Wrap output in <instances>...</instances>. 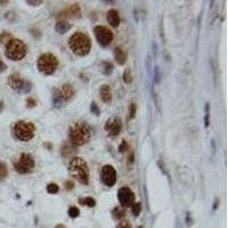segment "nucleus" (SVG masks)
I'll return each instance as SVG.
<instances>
[{"mask_svg": "<svg viewBox=\"0 0 228 228\" xmlns=\"http://www.w3.org/2000/svg\"><path fill=\"white\" fill-rule=\"evenodd\" d=\"M34 125L30 122H26V121H18L14 124V135L17 139L23 140V142H28L32 139V137L34 136Z\"/></svg>", "mask_w": 228, "mask_h": 228, "instance_id": "nucleus-5", "label": "nucleus"}, {"mask_svg": "<svg viewBox=\"0 0 228 228\" xmlns=\"http://www.w3.org/2000/svg\"><path fill=\"white\" fill-rule=\"evenodd\" d=\"M80 214V210L77 207H71L69 209V216L71 218H77Z\"/></svg>", "mask_w": 228, "mask_h": 228, "instance_id": "nucleus-24", "label": "nucleus"}, {"mask_svg": "<svg viewBox=\"0 0 228 228\" xmlns=\"http://www.w3.org/2000/svg\"><path fill=\"white\" fill-rule=\"evenodd\" d=\"M102 180L103 183L107 186V187H112L115 181H116V172H115V169L112 167V165H109L106 164L103 167L102 169Z\"/></svg>", "mask_w": 228, "mask_h": 228, "instance_id": "nucleus-10", "label": "nucleus"}, {"mask_svg": "<svg viewBox=\"0 0 228 228\" xmlns=\"http://www.w3.org/2000/svg\"><path fill=\"white\" fill-rule=\"evenodd\" d=\"M69 45L71 50L78 56H86L90 51L91 41L86 33L77 32L70 38Z\"/></svg>", "mask_w": 228, "mask_h": 228, "instance_id": "nucleus-2", "label": "nucleus"}, {"mask_svg": "<svg viewBox=\"0 0 228 228\" xmlns=\"http://www.w3.org/2000/svg\"><path fill=\"white\" fill-rule=\"evenodd\" d=\"M47 192L49 194H56L58 192V185H56V184H49V185L47 186Z\"/></svg>", "mask_w": 228, "mask_h": 228, "instance_id": "nucleus-25", "label": "nucleus"}, {"mask_svg": "<svg viewBox=\"0 0 228 228\" xmlns=\"http://www.w3.org/2000/svg\"><path fill=\"white\" fill-rule=\"evenodd\" d=\"M73 187H74V185H73L72 181H67V183H66V188L67 189H72Z\"/></svg>", "mask_w": 228, "mask_h": 228, "instance_id": "nucleus-37", "label": "nucleus"}, {"mask_svg": "<svg viewBox=\"0 0 228 228\" xmlns=\"http://www.w3.org/2000/svg\"><path fill=\"white\" fill-rule=\"evenodd\" d=\"M6 4H8V1H0V5H6Z\"/></svg>", "mask_w": 228, "mask_h": 228, "instance_id": "nucleus-38", "label": "nucleus"}, {"mask_svg": "<svg viewBox=\"0 0 228 228\" xmlns=\"http://www.w3.org/2000/svg\"><path fill=\"white\" fill-rule=\"evenodd\" d=\"M121 128H122V123L119 118H111L105 123V130L111 136H118L121 131Z\"/></svg>", "mask_w": 228, "mask_h": 228, "instance_id": "nucleus-12", "label": "nucleus"}, {"mask_svg": "<svg viewBox=\"0 0 228 228\" xmlns=\"http://www.w3.org/2000/svg\"><path fill=\"white\" fill-rule=\"evenodd\" d=\"M139 228H143V227H139Z\"/></svg>", "mask_w": 228, "mask_h": 228, "instance_id": "nucleus-40", "label": "nucleus"}, {"mask_svg": "<svg viewBox=\"0 0 228 228\" xmlns=\"http://www.w3.org/2000/svg\"><path fill=\"white\" fill-rule=\"evenodd\" d=\"M102 71H103L104 74L109 75L113 71V64L109 63V62H103L102 63Z\"/></svg>", "mask_w": 228, "mask_h": 228, "instance_id": "nucleus-20", "label": "nucleus"}, {"mask_svg": "<svg viewBox=\"0 0 228 228\" xmlns=\"http://www.w3.org/2000/svg\"><path fill=\"white\" fill-rule=\"evenodd\" d=\"M95 35H96V39L99 42V45L106 47L111 44V41L113 39V33L103 25H97L95 28Z\"/></svg>", "mask_w": 228, "mask_h": 228, "instance_id": "nucleus-8", "label": "nucleus"}, {"mask_svg": "<svg viewBox=\"0 0 228 228\" xmlns=\"http://www.w3.org/2000/svg\"><path fill=\"white\" fill-rule=\"evenodd\" d=\"M136 113V104L130 105V118H134Z\"/></svg>", "mask_w": 228, "mask_h": 228, "instance_id": "nucleus-32", "label": "nucleus"}, {"mask_svg": "<svg viewBox=\"0 0 228 228\" xmlns=\"http://www.w3.org/2000/svg\"><path fill=\"white\" fill-rule=\"evenodd\" d=\"M70 174L79 183L87 185L89 181V170L86 161L81 158H73L69 164Z\"/></svg>", "mask_w": 228, "mask_h": 228, "instance_id": "nucleus-3", "label": "nucleus"}, {"mask_svg": "<svg viewBox=\"0 0 228 228\" xmlns=\"http://www.w3.org/2000/svg\"><path fill=\"white\" fill-rule=\"evenodd\" d=\"M99 94H100V98L104 103H109L112 100V90L109 84H103L99 89Z\"/></svg>", "mask_w": 228, "mask_h": 228, "instance_id": "nucleus-15", "label": "nucleus"}, {"mask_svg": "<svg viewBox=\"0 0 228 228\" xmlns=\"http://www.w3.org/2000/svg\"><path fill=\"white\" fill-rule=\"evenodd\" d=\"M28 48L20 39H10L6 45V56L13 60H20L25 56Z\"/></svg>", "mask_w": 228, "mask_h": 228, "instance_id": "nucleus-4", "label": "nucleus"}, {"mask_svg": "<svg viewBox=\"0 0 228 228\" xmlns=\"http://www.w3.org/2000/svg\"><path fill=\"white\" fill-rule=\"evenodd\" d=\"M140 211H142V205H140V203L132 204V213H134L135 216H139Z\"/></svg>", "mask_w": 228, "mask_h": 228, "instance_id": "nucleus-27", "label": "nucleus"}, {"mask_svg": "<svg viewBox=\"0 0 228 228\" xmlns=\"http://www.w3.org/2000/svg\"><path fill=\"white\" fill-rule=\"evenodd\" d=\"M35 105H37V102H35L33 98L26 99V106H28V107H34Z\"/></svg>", "mask_w": 228, "mask_h": 228, "instance_id": "nucleus-29", "label": "nucleus"}, {"mask_svg": "<svg viewBox=\"0 0 228 228\" xmlns=\"http://www.w3.org/2000/svg\"><path fill=\"white\" fill-rule=\"evenodd\" d=\"M8 83H9L11 89L17 90V91H28V90H30L29 88H26V82L22 79V77L18 73L10 74L9 78H8Z\"/></svg>", "mask_w": 228, "mask_h": 228, "instance_id": "nucleus-11", "label": "nucleus"}, {"mask_svg": "<svg viewBox=\"0 0 228 228\" xmlns=\"http://www.w3.org/2000/svg\"><path fill=\"white\" fill-rule=\"evenodd\" d=\"M34 167V160L30 154H22L20 160L15 163V169L20 174H28L31 172Z\"/></svg>", "mask_w": 228, "mask_h": 228, "instance_id": "nucleus-7", "label": "nucleus"}, {"mask_svg": "<svg viewBox=\"0 0 228 228\" xmlns=\"http://www.w3.org/2000/svg\"><path fill=\"white\" fill-rule=\"evenodd\" d=\"M70 143L74 146H82L89 142L91 137V128L84 122H75L70 127Z\"/></svg>", "mask_w": 228, "mask_h": 228, "instance_id": "nucleus-1", "label": "nucleus"}, {"mask_svg": "<svg viewBox=\"0 0 228 228\" xmlns=\"http://www.w3.org/2000/svg\"><path fill=\"white\" fill-rule=\"evenodd\" d=\"M209 125V104L205 106V127Z\"/></svg>", "mask_w": 228, "mask_h": 228, "instance_id": "nucleus-31", "label": "nucleus"}, {"mask_svg": "<svg viewBox=\"0 0 228 228\" xmlns=\"http://www.w3.org/2000/svg\"><path fill=\"white\" fill-rule=\"evenodd\" d=\"M123 81L125 83H130L132 81V74H131V71L129 69H127L123 73Z\"/></svg>", "mask_w": 228, "mask_h": 228, "instance_id": "nucleus-23", "label": "nucleus"}, {"mask_svg": "<svg viewBox=\"0 0 228 228\" xmlns=\"http://www.w3.org/2000/svg\"><path fill=\"white\" fill-rule=\"evenodd\" d=\"M160 78H161V75H160L159 67H155V82H159Z\"/></svg>", "mask_w": 228, "mask_h": 228, "instance_id": "nucleus-34", "label": "nucleus"}, {"mask_svg": "<svg viewBox=\"0 0 228 228\" xmlns=\"http://www.w3.org/2000/svg\"><path fill=\"white\" fill-rule=\"evenodd\" d=\"M113 214H114V218H123L124 216H125V211H124V209L122 208H115L113 210Z\"/></svg>", "mask_w": 228, "mask_h": 228, "instance_id": "nucleus-22", "label": "nucleus"}, {"mask_svg": "<svg viewBox=\"0 0 228 228\" xmlns=\"http://www.w3.org/2000/svg\"><path fill=\"white\" fill-rule=\"evenodd\" d=\"M114 58L119 65H123L127 62V53L121 47H116L114 49Z\"/></svg>", "mask_w": 228, "mask_h": 228, "instance_id": "nucleus-17", "label": "nucleus"}, {"mask_svg": "<svg viewBox=\"0 0 228 228\" xmlns=\"http://www.w3.org/2000/svg\"><path fill=\"white\" fill-rule=\"evenodd\" d=\"M106 18H107V22H109L113 28H118V26H119L120 16H119V13L115 9L109 10V11H107V15H106Z\"/></svg>", "mask_w": 228, "mask_h": 228, "instance_id": "nucleus-16", "label": "nucleus"}, {"mask_svg": "<svg viewBox=\"0 0 228 228\" xmlns=\"http://www.w3.org/2000/svg\"><path fill=\"white\" fill-rule=\"evenodd\" d=\"M55 29H56V31L60 34H64V33H66L71 29V23L66 22V21H60V22H57Z\"/></svg>", "mask_w": 228, "mask_h": 228, "instance_id": "nucleus-19", "label": "nucleus"}, {"mask_svg": "<svg viewBox=\"0 0 228 228\" xmlns=\"http://www.w3.org/2000/svg\"><path fill=\"white\" fill-rule=\"evenodd\" d=\"M79 203L82 204V205H87V207H95V202L94 198L91 197H84V198H80L79 200Z\"/></svg>", "mask_w": 228, "mask_h": 228, "instance_id": "nucleus-21", "label": "nucleus"}, {"mask_svg": "<svg viewBox=\"0 0 228 228\" xmlns=\"http://www.w3.org/2000/svg\"><path fill=\"white\" fill-rule=\"evenodd\" d=\"M81 14V9H80V6L78 4L70 6L69 8L64 9L63 11H60V14L57 15L58 18H78L80 17Z\"/></svg>", "mask_w": 228, "mask_h": 228, "instance_id": "nucleus-13", "label": "nucleus"}, {"mask_svg": "<svg viewBox=\"0 0 228 228\" xmlns=\"http://www.w3.org/2000/svg\"><path fill=\"white\" fill-rule=\"evenodd\" d=\"M42 1H26V4H30V5H32V6H38V5H40Z\"/></svg>", "mask_w": 228, "mask_h": 228, "instance_id": "nucleus-35", "label": "nucleus"}, {"mask_svg": "<svg viewBox=\"0 0 228 228\" xmlns=\"http://www.w3.org/2000/svg\"><path fill=\"white\" fill-rule=\"evenodd\" d=\"M119 151L121 152V153H123V152H125V151H128V144H127L125 140H122V144L120 145Z\"/></svg>", "mask_w": 228, "mask_h": 228, "instance_id": "nucleus-28", "label": "nucleus"}, {"mask_svg": "<svg viewBox=\"0 0 228 228\" xmlns=\"http://www.w3.org/2000/svg\"><path fill=\"white\" fill-rule=\"evenodd\" d=\"M57 228H64V226H62V225H60V226H57Z\"/></svg>", "mask_w": 228, "mask_h": 228, "instance_id": "nucleus-39", "label": "nucleus"}, {"mask_svg": "<svg viewBox=\"0 0 228 228\" xmlns=\"http://www.w3.org/2000/svg\"><path fill=\"white\" fill-rule=\"evenodd\" d=\"M6 176H7V168H6L5 164L0 162V180L5 178Z\"/></svg>", "mask_w": 228, "mask_h": 228, "instance_id": "nucleus-26", "label": "nucleus"}, {"mask_svg": "<svg viewBox=\"0 0 228 228\" xmlns=\"http://www.w3.org/2000/svg\"><path fill=\"white\" fill-rule=\"evenodd\" d=\"M118 198L122 207H132L135 203V194L129 187H122L118 192Z\"/></svg>", "mask_w": 228, "mask_h": 228, "instance_id": "nucleus-9", "label": "nucleus"}, {"mask_svg": "<svg viewBox=\"0 0 228 228\" xmlns=\"http://www.w3.org/2000/svg\"><path fill=\"white\" fill-rule=\"evenodd\" d=\"M119 228H131V225L128 221H123L119 225Z\"/></svg>", "mask_w": 228, "mask_h": 228, "instance_id": "nucleus-33", "label": "nucleus"}, {"mask_svg": "<svg viewBox=\"0 0 228 228\" xmlns=\"http://www.w3.org/2000/svg\"><path fill=\"white\" fill-rule=\"evenodd\" d=\"M77 153V147L71 143H65L62 147V155L65 158H72Z\"/></svg>", "mask_w": 228, "mask_h": 228, "instance_id": "nucleus-18", "label": "nucleus"}, {"mask_svg": "<svg viewBox=\"0 0 228 228\" xmlns=\"http://www.w3.org/2000/svg\"><path fill=\"white\" fill-rule=\"evenodd\" d=\"M5 70H6V64L0 60V72H4Z\"/></svg>", "mask_w": 228, "mask_h": 228, "instance_id": "nucleus-36", "label": "nucleus"}, {"mask_svg": "<svg viewBox=\"0 0 228 228\" xmlns=\"http://www.w3.org/2000/svg\"><path fill=\"white\" fill-rule=\"evenodd\" d=\"M58 67V60L53 54H42L38 60V69L44 74H53Z\"/></svg>", "mask_w": 228, "mask_h": 228, "instance_id": "nucleus-6", "label": "nucleus"}, {"mask_svg": "<svg viewBox=\"0 0 228 228\" xmlns=\"http://www.w3.org/2000/svg\"><path fill=\"white\" fill-rule=\"evenodd\" d=\"M90 109H91V112H93V113H95V114H96V115H98V114H99L98 106H97V104H96V103H91V106H90Z\"/></svg>", "mask_w": 228, "mask_h": 228, "instance_id": "nucleus-30", "label": "nucleus"}, {"mask_svg": "<svg viewBox=\"0 0 228 228\" xmlns=\"http://www.w3.org/2000/svg\"><path fill=\"white\" fill-rule=\"evenodd\" d=\"M56 94L58 95V96H60V97L63 99V100H66V99L72 98V97L74 96L75 90H74V88H73V86H71V84L66 83V84H63V86H60V89L56 91Z\"/></svg>", "mask_w": 228, "mask_h": 228, "instance_id": "nucleus-14", "label": "nucleus"}]
</instances>
